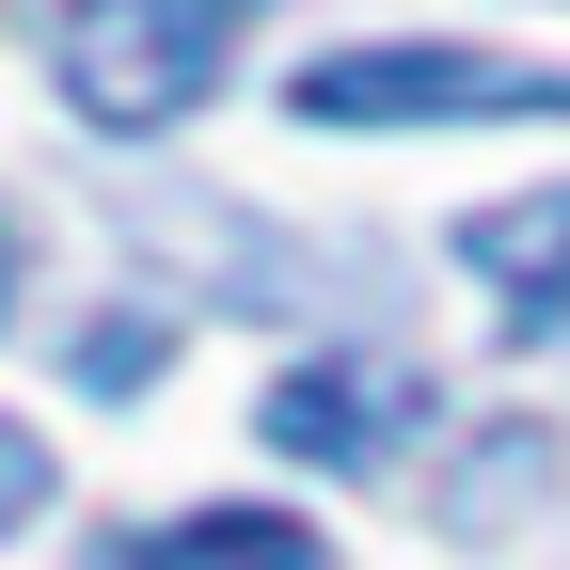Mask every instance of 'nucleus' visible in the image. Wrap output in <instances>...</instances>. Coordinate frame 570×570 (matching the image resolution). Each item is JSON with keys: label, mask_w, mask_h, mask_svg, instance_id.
<instances>
[{"label": "nucleus", "mask_w": 570, "mask_h": 570, "mask_svg": "<svg viewBox=\"0 0 570 570\" xmlns=\"http://www.w3.org/2000/svg\"><path fill=\"white\" fill-rule=\"evenodd\" d=\"M238 17L254 0H80V17L48 32V63H63V96H80V127L159 142V127H190L206 96H223Z\"/></svg>", "instance_id": "1"}, {"label": "nucleus", "mask_w": 570, "mask_h": 570, "mask_svg": "<svg viewBox=\"0 0 570 570\" xmlns=\"http://www.w3.org/2000/svg\"><path fill=\"white\" fill-rule=\"evenodd\" d=\"M570 127V63H523V48H333L302 63V127Z\"/></svg>", "instance_id": "2"}, {"label": "nucleus", "mask_w": 570, "mask_h": 570, "mask_svg": "<svg viewBox=\"0 0 570 570\" xmlns=\"http://www.w3.org/2000/svg\"><path fill=\"white\" fill-rule=\"evenodd\" d=\"M412 412H428V381H412V365H365V348H333V365H285L254 428H269L302 475H365V460H396V444H412Z\"/></svg>", "instance_id": "3"}, {"label": "nucleus", "mask_w": 570, "mask_h": 570, "mask_svg": "<svg viewBox=\"0 0 570 570\" xmlns=\"http://www.w3.org/2000/svg\"><path fill=\"white\" fill-rule=\"evenodd\" d=\"M460 269L475 285H508V333H570V175L554 190H508V206H475L460 223Z\"/></svg>", "instance_id": "4"}, {"label": "nucleus", "mask_w": 570, "mask_h": 570, "mask_svg": "<svg viewBox=\"0 0 570 570\" xmlns=\"http://www.w3.org/2000/svg\"><path fill=\"white\" fill-rule=\"evenodd\" d=\"M127 570H317V523H285V508H190L159 539H127Z\"/></svg>", "instance_id": "5"}, {"label": "nucleus", "mask_w": 570, "mask_h": 570, "mask_svg": "<svg viewBox=\"0 0 570 570\" xmlns=\"http://www.w3.org/2000/svg\"><path fill=\"white\" fill-rule=\"evenodd\" d=\"M539 491H554V428H491V444H460V475H444V539L523 523Z\"/></svg>", "instance_id": "6"}, {"label": "nucleus", "mask_w": 570, "mask_h": 570, "mask_svg": "<svg viewBox=\"0 0 570 570\" xmlns=\"http://www.w3.org/2000/svg\"><path fill=\"white\" fill-rule=\"evenodd\" d=\"M80 381L96 396H142V381H159V317H96L80 333Z\"/></svg>", "instance_id": "7"}, {"label": "nucleus", "mask_w": 570, "mask_h": 570, "mask_svg": "<svg viewBox=\"0 0 570 570\" xmlns=\"http://www.w3.org/2000/svg\"><path fill=\"white\" fill-rule=\"evenodd\" d=\"M32 508H48V444L0 412V539H32Z\"/></svg>", "instance_id": "8"}, {"label": "nucleus", "mask_w": 570, "mask_h": 570, "mask_svg": "<svg viewBox=\"0 0 570 570\" xmlns=\"http://www.w3.org/2000/svg\"><path fill=\"white\" fill-rule=\"evenodd\" d=\"M0 302H17V223H0Z\"/></svg>", "instance_id": "9"}]
</instances>
